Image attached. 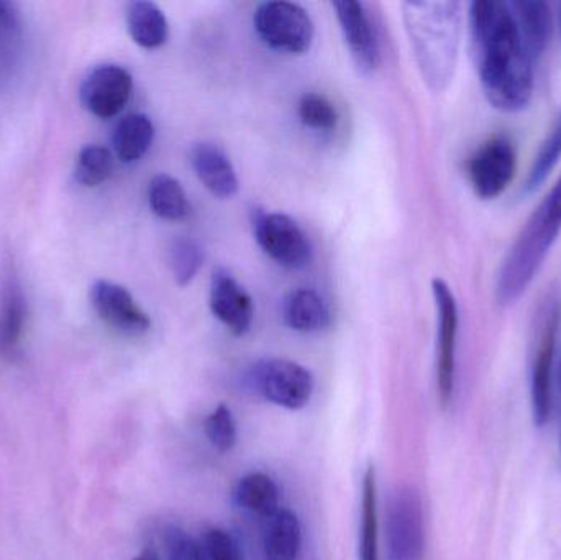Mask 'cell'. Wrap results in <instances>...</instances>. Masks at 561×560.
<instances>
[{
  "instance_id": "obj_28",
  "label": "cell",
  "mask_w": 561,
  "mask_h": 560,
  "mask_svg": "<svg viewBox=\"0 0 561 560\" xmlns=\"http://www.w3.org/2000/svg\"><path fill=\"white\" fill-rule=\"evenodd\" d=\"M297 112H299L300 122L312 130H335L339 125L340 117L335 105L325 95L316 94V92H309L300 98Z\"/></svg>"
},
{
  "instance_id": "obj_22",
  "label": "cell",
  "mask_w": 561,
  "mask_h": 560,
  "mask_svg": "<svg viewBox=\"0 0 561 560\" xmlns=\"http://www.w3.org/2000/svg\"><path fill=\"white\" fill-rule=\"evenodd\" d=\"M154 140V125L148 115H125L112 135L114 157L122 163H137L150 150Z\"/></svg>"
},
{
  "instance_id": "obj_33",
  "label": "cell",
  "mask_w": 561,
  "mask_h": 560,
  "mask_svg": "<svg viewBox=\"0 0 561 560\" xmlns=\"http://www.w3.org/2000/svg\"><path fill=\"white\" fill-rule=\"evenodd\" d=\"M134 560H161L158 552L154 549H145Z\"/></svg>"
},
{
  "instance_id": "obj_4",
  "label": "cell",
  "mask_w": 561,
  "mask_h": 560,
  "mask_svg": "<svg viewBox=\"0 0 561 560\" xmlns=\"http://www.w3.org/2000/svg\"><path fill=\"white\" fill-rule=\"evenodd\" d=\"M247 384L256 395L284 410H302L313 393V377L297 362L263 358L247 372Z\"/></svg>"
},
{
  "instance_id": "obj_9",
  "label": "cell",
  "mask_w": 561,
  "mask_h": 560,
  "mask_svg": "<svg viewBox=\"0 0 561 560\" xmlns=\"http://www.w3.org/2000/svg\"><path fill=\"white\" fill-rule=\"evenodd\" d=\"M89 301L95 315L121 334L144 335L151 329L150 316L125 286L98 279L89 289Z\"/></svg>"
},
{
  "instance_id": "obj_19",
  "label": "cell",
  "mask_w": 561,
  "mask_h": 560,
  "mask_svg": "<svg viewBox=\"0 0 561 560\" xmlns=\"http://www.w3.org/2000/svg\"><path fill=\"white\" fill-rule=\"evenodd\" d=\"M524 48L530 58L542 55L552 35V10L543 0H517L511 3Z\"/></svg>"
},
{
  "instance_id": "obj_12",
  "label": "cell",
  "mask_w": 561,
  "mask_h": 560,
  "mask_svg": "<svg viewBox=\"0 0 561 560\" xmlns=\"http://www.w3.org/2000/svg\"><path fill=\"white\" fill-rule=\"evenodd\" d=\"M332 5L335 9L343 38L356 65L363 71H375L381 65V45H379L378 32L369 15L368 7L356 0L333 2Z\"/></svg>"
},
{
  "instance_id": "obj_10",
  "label": "cell",
  "mask_w": 561,
  "mask_h": 560,
  "mask_svg": "<svg viewBox=\"0 0 561 560\" xmlns=\"http://www.w3.org/2000/svg\"><path fill=\"white\" fill-rule=\"evenodd\" d=\"M438 315L437 387L442 407H447L454 397L455 348L458 334V305L454 292L444 279L432 282Z\"/></svg>"
},
{
  "instance_id": "obj_15",
  "label": "cell",
  "mask_w": 561,
  "mask_h": 560,
  "mask_svg": "<svg viewBox=\"0 0 561 560\" xmlns=\"http://www.w3.org/2000/svg\"><path fill=\"white\" fill-rule=\"evenodd\" d=\"M191 164L201 183L217 199H230L239 193L240 181L229 155L210 141H201L191 150Z\"/></svg>"
},
{
  "instance_id": "obj_30",
  "label": "cell",
  "mask_w": 561,
  "mask_h": 560,
  "mask_svg": "<svg viewBox=\"0 0 561 560\" xmlns=\"http://www.w3.org/2000/svg\"><path fill=\"white\" fill-rule=\"evenodd\" d=\"M204 431L214 449L220 454L230 453L237 446L239 433H237L236 418L230 408L219 404L204 421Z\"/></svg>"
},
{
  "instance_id": "obj_7",
  "label": "cell",
  "mask_w": 561,
  "mask_h": 560,
  "mask_svg": "<svg viewBox=\"0 0 561 560\" xmlns=\"http://www.w3.org/2000/svg\"><path fill=\"white\" fill-rule=\"evenodd\" d=\"M388 560H424V512L421 496L412 487L392 495L386 515Z\"/></svg>"
},
{
  "instance_id": "obj_6",
  "label": "cell",
  "mask_w": 561,
  "mask_h": 560,
  "mask_svg": "<svg viewBox=\"0 0 561 560\" xmlns=\"http://www.w3.org/2000/svg\"><path fill=\"white\" fill-rule=\"evenodd\" d=\"M252 226L260 249L283 268L302 270L312 262V243L293 217L253 209Z\"/></svg>"
},
{
  "instance_id": "obj_27",
  "label": "cell",
  "mask_w": 561,
  "mask_h": 560,
  "mask_svg": "<svg viewBox=\"0 0 561 560\" xmlns=\"http://www.w3.org/2000/svg\"><path fill=\"white\" fill-rule=\"evenodd\" d=\"M204 263V249L197 240L180 237L170 247V268L178 286L191 285Z\"/></svg>"
},
{
  "instance_id": "obj_34",
  "label": "cell",
  "mask_w": 561,
  "mask_h": 560,
  "mask_svg": "<svg viewBox=\"0 0 561 560\" xmlns=\"http://www.w3.org/2000/svg\"><path fill=\"white\" fill-rule=\"evenodd\" d=\"M560 385H561V364H560Z\"/></svg>"
},
{
  "instance_id": "obj_16",
  "label": "cell",
  "mask_w": 561,
  "mask_h": 560,
  "mask_svg": "<svg viewBox=\"0 0 561 560\" xmlns=\"http://www.w3.org/2000/svg\"><path fill=\"white\" fill-rule=\"evenodd\" d=\"M560 318V308L550 311L543 329L542 342L537 352L536 365H534L533 410L537 426H543L550 416V374H552Z\"/></svg>"
},
{
  "instance_id": "obj_29",
  "label": "cell",
  "mask_w": 561,
  "mask_h": 560,
  "mask_svg": "<svg viewBox=\"0 0 561 560\" xmlns=\"http://www.w3.org/2000/svg\"><path fill=\"white\" fill-rule=\"evenodd\" d=\"M561 157V111L557 117L552 132L547 135L546 141L540 147L539 155L530 168L529 180H527L526 191H536L542 186L543 181L552 173L556 164L559 163Z\"/></svg>"
},
{
  "instance_id": "obj_1",
  "label": "cell",
  "mask_w": 561,
  "mask_h": 560,
  "mask_svg": "<svg viewBox=\"0 0 561 560\" xmlns=\"http://www.w3.org/2000/svg\"><path fill=\"white\" fill-rule=\"evenodd\" d=\"M470 26L478 72L488 101L504 112L527 107L534 92L533 58L524 48L510 3L474 2Z\"/></svg>"
},
{
  "instance_id": "obj_25",
  "label": "cell",
  "mask_w": 561,
  "mask_h": 560,
  "mask_svg": "<svg viewBox=\"0 0 561 560\" xmlns=\"http://www.w3.org/2000/svg\"><path fill=\"white\" fill-rule=\"evenodd\" d=\"M378 489L373 467L363 477L359 560H379Z\"/></svg>"
},
{
  "instance_id": "obj_2",
  "label": "cell",
  "mask_w": 561,
  "mask_h": 560,
  "mask_svg": "<svg viewBox=\"0 0 561 560\" xmlns=\"http://www.w3.org/2000/svg\"><path fill=\"white\" fill-rule=\"evenodd\" d=\"M405 28L419 68L434 91L450 84L460 43V5L457 2L404 3Z\"/></svg>"
},
{
  "instance_id": "obj_31",
  "label": "cell",
  "mask_w": 561,
  "mask_h": 560,
  "mask_svg": "<svg viewBox=\"0 0 561 560\" xmlns=\"http://www.w3.org/2000/svg\"><path fill=\"white\" fill-rule=\"evenodd\" d=\"M201 545L206 560H245L239 541L226 529H209Z\"/></svg>"
},
{
  "instance_id": "obj_13",
  "label": "cell",
  "mask_w": 561,
  "mask_h": 560,
  "mask_svg": "<svg viewBox=\"0 0 561 560\" xmlns=\"http://www.w3.org/2000/svg\"><path fill=\"white\" fill-rule=\"evenodd\" d=\"M209 306L213 315L237 338H242L252 328L255 318L252 296L226 268L214 270Z\"/></svg>"
},
{
  "instance_id": "obj_32",
  "label": "cell",
  "mask_w": 561,
  "mask_h": 560,
  "mask_svg": "<svg viewBox=\"0 0 561 560\" xmlns=\"http://www.w3.org/2000/svg\"><path fill=\"white\" fill-rule=\"evenodd\" d=\"M164 545H167V560H206L203 545L183 529H168Z\"/></svg>"
},
{
  "instance_id": "obj_21",
  "label": "cell",
  "mask_w": 561,
  "mask_h": 560,
  "mask_svg": "<svg viewBox=\"0 0 561 560\" xmlns=\"http://www.w3.org/2000/svg\"><path fill=\"white\" fill-rule=\"evenodd\" d=\"M131 39L145 49H158L168 42L170 23L160 5L148 0H135L125 12Z\"/></svg>"
},
{
  "instance_id": "obj_17",
  "label": "cell",
  "mask_w": 561,
  "mask_h": 560,
  "mask_svg": "<svg viewBox=\"0 0 561 560\" xmlns=\"http://www.w3.org/2000/svg\"><path fill=\"white\" fill-rule=\"evenodd\" d=\"M284 324L300 334L322 332L332 324V312L322 296L313 289L290 292L283 301Z\"/></svg>"
},
{
  "instance_id": "obj_23",
  "label": "cell",
  "mask_w": 561,
  "mask_h": 560,
  "mask_svg": "<svg viewBox=\"0 0 561 560\" xmlns=\"http://www.w3.org/2000/svg\"><path fill=\"white\" fill-rule=\"evenodd\" d=\"M233 503L243 512L270 518L279 510V489L272 477L262 472L249 473L233 490Z\"/></svg>"
},
{
  "instance_id": "obj_8",
  "label": "cell",
  "mask_w": 561,
  "mask_h": 560,
  "mask_svg": "<svg viewBox=\"0 0 561 560\" xmlns=\"http://www.w3.org/2000/svg\"><path fill=\"white\" fill-rule=\"evenodd\" d=\"M134 92V78L121 65L105 62L95 66L79 88L85 111L99 118H112L127 107Z\"/></svg>"
},
{
  "instance_id": "obj_11",
  "label": "cell",
  "mask_w": 561,
  "mask_h": 560,
  "mask_svg": "<svg viewBox=\"0 0 561 560\" xmlns=\"http://www.w3.org/2000/svg\"><path fill=\"white\" fill-rule=\"evenodd\" d=\"M516 173V151L507 138L494 137L468 163L471 186L483 199L504 193Z\"/></svg>"
},
{
  "instance_id": "obj_3",
  "label": "cell",
  "mask_w": 561,
  "mask_h": 560,
  "mask_svg": "<svg viewBox=\"0 0 561 560\" xmlns=\"http://www.w3.org/2000/svg\"><path fill=\"white\" fill-rule=\"evenodd\" d=\"M561 230V176L543 197L504 260L497 298L513 305L529 288Z\"/></svg>"
},
{
  "instance_id": "obj_26",
  "label": "cell",
  "mask_w": 561,
  "mask_h": 560,
  "mask_svg": "<svg viewBox=\"0 0 561 560\" xmlns=\"http://www.w3.org/2000/svg\"><path fill=\"white\" fill-rule=\"evenodd\" d=\"M114 171V153L101 145H88L79 151L75 178L81 186L98 187L111 178Z\"/></svg>"
},
{
  "instance_id": "obj_24",
  "label": "cell",
  "mask_w": 561,
  "mask_h": 560,
  "mask_svg": "<svg viewBox=\"0 0 561 560\" xmlns=\"http://www.w3.org/2000/svg\"><path fill=\"white\" fill-rule=\"evenodd\" d=\"M148 204L151 213L163 220L186 219L191 214V203L180 181L170 174H157L148 184Z\"/></svg>"
},
{
  "instance_id": "obj_14",
  "label": "cell",
  "mask_w": 561,
  "mask_h": 560,
  "mask_svg": "<svg viewBox=\"0 0 561 560\" xmlns=\"http://www.w3.org/2000/svg\"><path fill=\"white\" fill-rule=\"evenodd\" d=\"M26 324V298L12 262H5L0 276V357L19 355Z\"/></svg>"
},
{
  "instance_id": "obj_5",
  "label": "cell",
  "mask_w": 561,
  "mask_h": 560,
  "mask_svg": "<svg viewBox=\"0 0 561 560\" xmlns=\"http://www.w3.org/2000/svg\"><path fill=\"white\" fill-rule=\"evenodd\" d=\"M256 35L268 48L289 55H304L312 46L316 26L309 12L299 3L265 2L253 15Z\"/></svg>"
},
{
  "instance_id": "obj_20",
  "label": "cell",
  "mask_w": 561,
  "mask_h": 560,
  "mask_svg": "<svg viewBox=\"0 0 561 560\" xmlns=\"http://www.w3.org/2000/svg\"><path fill=\"white\" fill-rule=\"evenodd\" d=\"M302 549V526L290 510H278L266 518L263 533L265 560H297Z\"/></svg>"
},
{
  "instance_id": "obj_18",
  "label": "cell",
  "mask_w": 561,
  "mask_h": 560,
  "mask_svg": "<svg viewBox=\"0 0 561 560\" xmlns=\"http://www.w3.org/2000/svg\"><path fill=\"white\" fill-rule=\"evenodd\" d=\"M23 56V20L19 3L0 0V91L19 76Z\"/></svg>"
}]
</instances>
